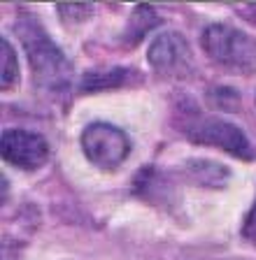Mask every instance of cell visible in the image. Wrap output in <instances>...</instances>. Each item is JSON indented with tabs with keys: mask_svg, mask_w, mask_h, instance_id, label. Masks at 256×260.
Returning <instances> with one entry per match:
<instances>
[{
	"mask_svg": "<svg viewBox=\"0 0 256 260\" xmlns=\"http://www.w3.org/2000/svg\"><path fill=\"white\" fill-rule=\"evenodd\" d=\"M59 14L68 16V21H82L91 14V5H59Z\"/></svg>",
	"mask_w": 256,
	"mask_h": 260,
	"instance_id": "cell-10",
	"label": "cell"
},
{
	"mask_svg": "<svg viewBox=\"0 0 256 260\" xmlns=\"http://www.w3.org/2000/svg\"><path fill=\"white\" fill-rule=\"evenodd\" d=\"M189 168V177H193L198 184L203 186H223L226 179H229V172L223 165L219 162H212V160H189L186 162Z\"/></svg>",
	"mask_w": 256,
	"mask_h": 260,
	"instance_id": "cell-7",
	"label": "cell"
},
{
	"mask_svg": "<svg viewBox=\"0 0 256 260\" xmlns=\"http://www.w3.org/2000/svg\"><path fill=\"white\" fill-rule=\"evenodd\" d=\"M201 47L219 68L240 75L256 72V40L229 23H210L201 32Z\"/></svg>",
	"mask_w": 256,
	"mask_h": 260,
	"instance_id": "cell-2",
	"label": "cell"
},
{
	"mask_svg": "<svg viewBox=\"0 0 256 260\" xmlns=\"http://www.w3.org/2000/svg\"><path fill=\"white\" fill-rule=\"evenodd\" d=\"M19 79V58L10 40H0V86L3 91L12 88Z\"/></svg>",
	"mask_w": 256,
	"mask_h": 260,
	"instance_id": "cell-9",
	"label": "cell"
},
{
	"mask_svg": "<svg viewBox=\"0 0 256 260\" xmlns=\"http://www.w3.org/2000/svg\"><path fill=\"white\" fill-rule=\"evenodd\" d=\"M0 151H3V160L14 168L38 170L49 158V144L38 133L10 128L0 137Z\"/></svg>",
	"mask_w": 256,
	"mask_h": 260,
	"instance_id": "cell-5",
	"label": "cell"
},
{
	"mask_svg": "<svg viewBox=\"0 0 256 260\" xmlns=\"http://www.w3.org/2000/svg\"><path fill=\"white\" fill-rule=\"evenodd\" d=\"M131 72L126 68H109V70H91L82 77V84L79 88L82 91H100V88H112L124 84L126 77Z\"/></svg>",
	"mask_w": 256,
	"mask_h": 260,
	"instance_id": "cell-8",
	"label": "cell"
},
{
	"mask_svg": "<svg viewBox=\"0 0 256 260\" xmlns=\"http://www.w3.org/2000/svg\"><path fill=\"white\" fill-rule=\"evenodd\" d=\"M82 151L100 170H117L131 153V140L112 123H89L82 133Z\"/></svg>",
	"mask_w": 256,
	"mask_h": 260,
	"instance_id": "cell-3",
	"label": "cell"
},
{
	"mask_svg": "<svg viewBox=\"0 0 256 260\" xmlns=\"http://www.w3.org/2000/svg\"><path fill=\"white\" fill-rule=\"evenodd\" d=\"M242 235H245L247 239H251V242H256V200H254V207H251V211L247 214V218H245Z\"/></svg>",
	"mask_w": 256,
	"mask_h": 260,
	"instance_id": "cell-11",
	"label": "cell"
},
{
	"mask_svg": "<svg viewBox=\"0 0 256 260\" xmlns=\"http://www.w3.org/2000/svg\"><path fill=\"white\" fill-rule=\"evenodd\" d=\"M14 32L19 35L23 49H26L31 72L38 91L47 93H68L72 84V65L66 58V54L56 47V42L49 38V32L38 23V19L31 14H23L14 23Z\"/></svg>",
	"mask_w": 256,
	"mask_h": 260,
	"instance_id": "cell-1",
	"label": "cell"
},
{
	"mask_svg": "<svg viewBox=\"0 0 256 260\" xmlns=\"http://www.w3.org/2000/svg\"><path fill=\"white\" fill-rule=\"evenodd\" d=\"M191 47L182 32H161L149 44V65L163 77H186L191 72Z\"/></svg>",
	"mask_w": 256,
	"mask_h": 260,
	"instance_id": "cell-6",
	"label": "cell"
},
{
	"mask_svg": "<svg viewBox=\"0 0 256 260\" xmlns=\"http://www.w3.org/2000/svg\"><path fill=\"white\" fill-rule=\"evenodd\" d=\"M184 135L198 144L217 146V149H223L238 158H254V149H251L245 133L235 123L217 119V116H203L196 112L191 116L189 125L184 128Z\"/></svg>",
	"mask_w": 256,
	"mask_h": 260,
	"instance_id": "cell-4",
	"label": "cell"
}]
</instances>
